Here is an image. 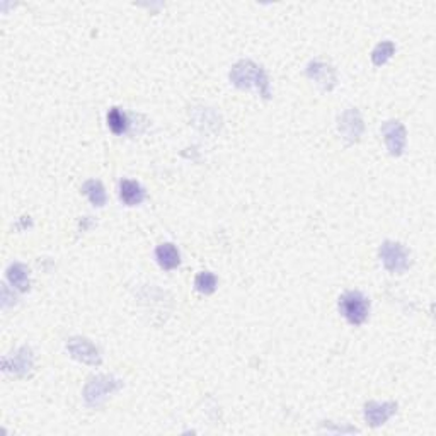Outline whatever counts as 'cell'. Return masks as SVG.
<instances>
[{"instance_id": "1", "label": "cell", "mask_w": 436, "mask_h": 436, "mask_svg": "<svg viewBox=\"0 0 436 436\" xmlns=\"http://www.w3.org/2000/svg\"><path fill=\"white\" fill-rule=\"evenodd\" d=\"M230 82L237 87V89H251L256 87L259 94L264 99H270V79L263 67L251 60H241L230 70Z\"/></svg>"}, {"instance_id": "17", "label": "cell", "mask_w": 436, "mask_h": 436, "mask_svg": "<svg viewBox=\"0 0 436 436\" xmlns=\"http://www.w3.org/2000/svg\"><path fill=\"white\" fill-rule=\"evenodd\" d=\"M218 287V278L213 272L203 271L195 278V288L203 295H212Z\"/></svg>"}, {"instance_id": "4", "label": "cell", "mask_w": 436, "mask_h": 436, "mask_svg": "<svg viewBox=\"0 0 436 436\" xmlns=\"http://www.w3.org/2000/svg\"><path fill=\"white\" fill-rule=\"evenodd\" d=\"M379 256L385 270L391 272L401 275V272L408 271L411 266L409 251L402 244H399V242L385 241L384 244L380 246Z\"/></svg>"}, {"instance_id": "7", "label": "cell", "mask_w": 436, "mask_h": 436, "mask_svg": "<svg viewBox=\"0 0 436 436\" xmlns=\"http://www.w3.org/2000/svg\"><path fill=\"white\" fill-rule=\"evenodd\" d=\"M67 350H69V353L72 358L79 360V362H82L86 365L98 367V365H101V362H103L98 346L86 338L69 339V343H67Z\"/></svg>"}, {"instance_id": "3", "label": "cell", "mask_w": 436, "mask_h": 436, "mask_svg": "<svg viewBox=\"0 0 436 436\" xmlns=\"http://www.w3.org/2000/svg\"><path fill=\"white\" fill-rule=\"evenodd\" d=\"M339 312L351 326H362L370 316V300L362 292H346L339 299Z\"/></svg>"}, {"instance_id": "13", "label": "cell", "mask_w": 436, "mask_h": 436, "mask_svg": "<svg viewBox=\"0 0 436 436\" xmlns=\"http://www.w3.org/2000/svg\"><path fill=\"white\" fill-rule=\"evenodd\" d=\"M7 280L19 292H28L29 285H31V282H29V270L23 263H12L7 268Z\"/></svg>"}, {"instance_id": "9", "label": "cell", "mask_w": 436, "mask_h": 436, "mask_svg": "<svg viewBox=\"0 0 436 436\" xmlns=\"http://www.w3.org/2000/svg\"><path fill=\"white\" fill-rule=\"evenodd\" d=\"M307 77L310 81L317 82L324 91H333L336 86V72L331 65L324 62H310L307 67Z\"/></svg>"}, {"instance_id": "2", "label": "cell", "mask_w": 436, "mask_h": 436, "mask_svg": "<svg viewBox=\"0 0 436 436\" xmlns=\"http://www.w3.org/2000/svg\"><path fill=\"white\" fill-rule=\"evenodd\" d=\"M123 387L121 380L115 379L111 375H96L87 380L86 387H84V401L89 408H99L111 394L118 392Z\"/></svg>"}, {"instance_id": "10", "label": "cell", "mask_w": 436, "mask_h": 436, "mask_svg": "<svg viewBox=\"0 0 436 436\" xmlns=\"http://www.w3.org/2000/svg\"><path fill=\"white\" fill-rule=\"evenodd\" d=\"M147 198V193L140 183L132 179H121L120 181V200L127 207H138Z\"/></svg>"}, {"instance_id": "15", "label": "cell", "mask_w": 436, "mask_h": 436, "mask_svg": "<svg viewBox=\"0 0 436 436\" xmlns=\"http://www.w3.org/2000/svg\"><path fill=\"white\" fill-rule=\"evenodd\" d=\"M108 128L111 130L115 135H125L128 132V118L120 108H111L108 111Z\"/></svg>"}, {"instance_id": "16", "label": "cell", "mask_w": 436, "mask_h": 436, "mask_svg": "<svg viewBox=\"0 0 436 436\" xmlns=\"http://www.w3.org/2000/svg\"><path fill=\"white\" fill-rule=\"evenodd\" d=\"M396 53V45L392 41H382L373 48L372 52V62L375 67H382L387 64L389 60L394 57Z\"/></svg>"}, {"instance_id": "5", "label": "cell", "mask_w": 436, "mask_h": 436, "mask_svg": "<svg viewBox=\"0 0 436 436\" xmlns=\"http://www.w3.org/2000/svg\"><path fill=\"white\" fill-rule=\"evenodd\" d=\"M382 135H384L385 145H387L389 154L392 157H401L404 154L406 149V142H408V133H406L404 125L401 121H385L382 125Z\"/></svg>"}, {"instance_id": "11", "label": "cell", "mask_w": 436, "mask_h": 436, "mask_svg": "<svg viewBox=\"0 0 436 436\" xmlns=\"http://www.w3.org/2000/svg\"><path fill=\"white\" fill-rule=\"evenodd\" d=\"M33 363H35V358H33V353L29 348H21L18 351V355H14V358H6L4 360V370L12 372L16 375H26V373L33 368Z\"/></svg>"}, {"instance_id": "14", "label": "cell", "mask_w": 436, "mask_h": 436, "mask_svg": "<svg viewBox=\"0 0 436 436\" xmlns=\"http://www.w3.org/2000/svg\"><path fill=\"white\" fill-rule=\"evenodd\" d=\"M82 193L89 198V201L94 207H104L106 205V190H104L103 183L96 181V179H89V181H86L82 184Z\"/></svg>"}, {"instance_id": "8", "label": "cell", "mask_w": 436, "mask_h": 436, "mask_svg": "<svg viewBox=\"0 0 436 436\" xmlns=\"http://www.w3.org/2000/svg\"><path fill=\"white\" fill-rule=\"evenodd\" d=\"M397 413L396 402H367L363 409L365 421L372 428L382 426Z\"/></svg>"}, {"instance_id": "6", "label": "cell", "mask_w": 436, "mask_h": 436, "mask_svg": "<svg viewBox=\"0 0 436 436\" xmlns=\"http://www.w3.org/2000/svg\"><path fill=\"white\" fill-rule=\"evenodd\" d=\"M338 130H339V133H341V137L346 140L348 145L356 144V142L362 138L363 130H365L363 118H362V115H360L358 109H355V108L346 109V111L339 116Z\"/></svg>"}, {"instance_id": "12", "label": "cell", "mask_w": 436, "mask_h": 436, "mask_svg": "<svg viewBox=\"0 0 436 436\" xmlns=\"http://www.w3.org/2000/svg\"><path fill=\"white\" fill-rule=\"evenodd\" d=\"M155 259H157L159 266L166 271H173L181 264V253L174 244L166 242L155 249Z\"/></svg>"}]
</instances>
